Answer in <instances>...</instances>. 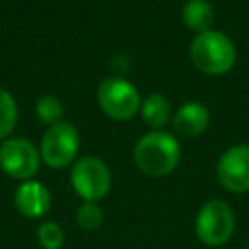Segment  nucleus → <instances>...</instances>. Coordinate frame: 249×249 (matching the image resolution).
<instances>
[{"label":"nucleus","mask_w":249,"mask_h":249,"mask_svg":"<svg viewBox=\"0 0 249 249\" xmlns=\"http://www.w3.org/2000/svg\"><path fill=\"white\" fill-rule=\"evenodd\" d=\"M41 163V154L33 142L27 138H6L0 144V169L19 181H29Z\"/></svg>","instance_id":"0eeeda50"},{"label":"nucleus","mask_w":249,"mask_h":249,"mask_svg":"<svg viewBox=\"0 0 249 249\" xmlns=\"http://www.w3.org/2000/svg\"><path fill=\"white\" fill-rule=\"evenodd\" d=\"M235 230V216L231 206L222 198L204 202L195 220L196 237L208 247H220L230 241Z\"/></svg>","instance_id":"7ed1b4c3"},{"label":"nucleus","mask_w":249,"mask_h":249,"mask_svg":"<svg viewBox=\"0 0 249 249\" xmlns=\"http://www.w3.org/2000/svg\"><path fill=\"white\" fill-rule=\"evenodd\" d=\"M218 183L235 195L249 191V144L228 148L216 165Z\"/></svg>","instance_id":"6e6552de"},{"label":"nucleus","mask_w":249,"mask_h":249,"mask_svg":"<svg viewBox=\"0 0 249 249\" xmlns=\"http://www.w3.org/2000/svg\"><path fill=\"white\" fill-rule=\"evenodd\" d=\"M16 208L25 218H41L51 208V193L39 181H21L14 195Z\"/></svg>","instance_id":"1a4fd4ad"},{"label":"nucleus","mask_w":249,"mask_h":249,"mask_svg":"<svg viewBox=\"0 0 249 249\" xmlns=\"http://www.w3.org/2000/svg\"><path fill=\"white\" fill-rule=\"evenodd\" d=\"M76 222L86 231H95L103 224V210L97 206V202H84L76 210Z\"/></svg>","instance_id":"2eb2a0df"},{"label":"nucleus","mask_w":249,"mask_h":249,"mask_svg":"<svg viewBox=\"0 0 249 249\" xmlns=\"http://www.w3.org/2000/svg\"><path fill=\"white\" fill-rule=\"evenodd\" d=\"M80 150V134L72 123L60 121L47 128V132L41 138V160L53 167L62 169L70 165L76 160V154Z\"/></svg>","instance_id":"39448f33"},{"label":"nucleus","mask_w":249,"mask_h":249,"mask_svg":"<svg viewBox=\"0 0 249 249\" xmlns=\"http://www.w3.org/2000/svg\"><path fill=\"white\" fill-rule=\"evenodd\" d=\"M37 241L43 249H60L64 245V231L56 222H43L37 228Z\"/></svg>","instance_id":"dca6fc26"},{"label":"nucleus","mask_w":249,"mask_h":249,"mask_svg":"<svg viewBox=\"0 0 249 249\" xmlns=\"http://www.w3.org/2000/svg\"><path fill=\"white\" fill-rule=\"evenodd\" d=\"M181 16H183V23L191 31H196V35L210 31L214 23V8L206 0H189L183 6Z\"/></svg>","instance_id":"9b49d317"},{"label":"nucleus","mask_w":249,"mask_h":249,"mask_svg":"<svg viewBox=\"0 0 249 249\" xmlns=\"http://www.w3.org/2000/svg\"><path fill=\"white\" fill-rule=\"evenodd\" d=\"M235 45L233 41L224 35L222 31H204L198 33L191 43V60L193 64L208 74V76H220L231 70L235 62Z\"/></svg>","instance_id":"f03ea898"},{"label":"nucleus","mask_w":249,"mask_h":249,"mask_svg":"<svg viewBox=\"0 0 249 249\" xmlns=\"http://www.w3.org/2000/svg\"><path fill=\"white\" fill-rule=\"evenodd\" d=\"M35 113H37V117H39L45 124L53 126V124L60 123L62 113H64V107H62V103H60L54 95H43V97L37 101V105H35Z\"/></svg>","instance_id":"4468645a"},{"label":"nucleus","mask_w":249,"mask_h":249,"mask_svg":"<svg viewBox=\"0 0 249 249\" xmlns=\"http://www.w3.org/2000/svg\"><path fill=\"white\" fill-rule=\"evenodd\" d=\"M97 101L101 111L115 121H128L140 109L138 89L124 78H105L97 88Z\"/></svg>","instance_id":"423d86ee"},{"label":"nucleus","mask_w":249,"mask_h":249,"mask_svg":"<svg viewBox=\"0 0 249 249\" xmlns=\"http://www.w3.org/2000/svg\"><path fill=\"white\" fill-rule=\"evenodd\" d=\"M132 156L136 167L142 173L150 177H165L177 167L181 160V148L169 132L152 130L136 142Z\"/></svg>","instance_id":"f257e3e1"},{"label":"nucleus","mask_w":249,"mask_h":249,"mask_svg":"<svg viewBox=\"0 0 249 249\" xmlns=\"http://www.w3.org/2000/svg\"><path fill=\"white\" fill-rule=\"evenodd\" d=\"M18 121V105L14 95L0 88V140H6Z\"/></svg>","instance_id":"ddd939ff"},{"label":"nucleus","mask_w":249,"mask_h":249,"mask_svg":"<svg viewBox=\"0 0 249 249\" xmlns=\"http://www.w3.org/2000/svg\"><path fill=\"white\" fill-rule=\"evenodd\" d=\"M70 183L84 202H97L111 189V169L103 160L84 156L74 161L70 169Z\"/></svg>","instance_id":"20e7f679"},{"label":"nucleus","mask_w":249,"mask_h":249,"mask_svg":"<svg viewBox=\"0 0 249 249\" xmlns=\"http://www.w3.org/2000/svg\"><path fill=\"white\" fill-rule=\"evenodd\" d=\"M140 113H142L144 123L158 130V128H161V126H165L169 123V119H171V103H169V99L165 95L152 93L142 101Z\"/></svg>","instance_id":"f8f14e48"},{"label":"nucleus","mask_w":249,"mask_h":249,"mask_svg":"<svg viewBox=\"0 0 249 249\" xmlns=\"http://www.w3.org/2000/svg\"><path fill=\"white\" fill-rule=\"evenodd\" d=\"M245 249H249V245H247V247H245Z\"/></svg>","instance_id":"f3484780"},{"label":"nucleus","mask_w":249,"mask_h":249,"mask_svg":"<svg viewBox=\"0 0 249 249\" xmlns=\"http://www.w3.org/2000/svg\"><path fill=\"white\" fill-rule=\"evenodd\" d=\"M210 123L208 109L198 101L183 103L173 115V128L183 138H196L200 136Z\"/></svg>","instance_id":"9d476101"}]
</instances>
